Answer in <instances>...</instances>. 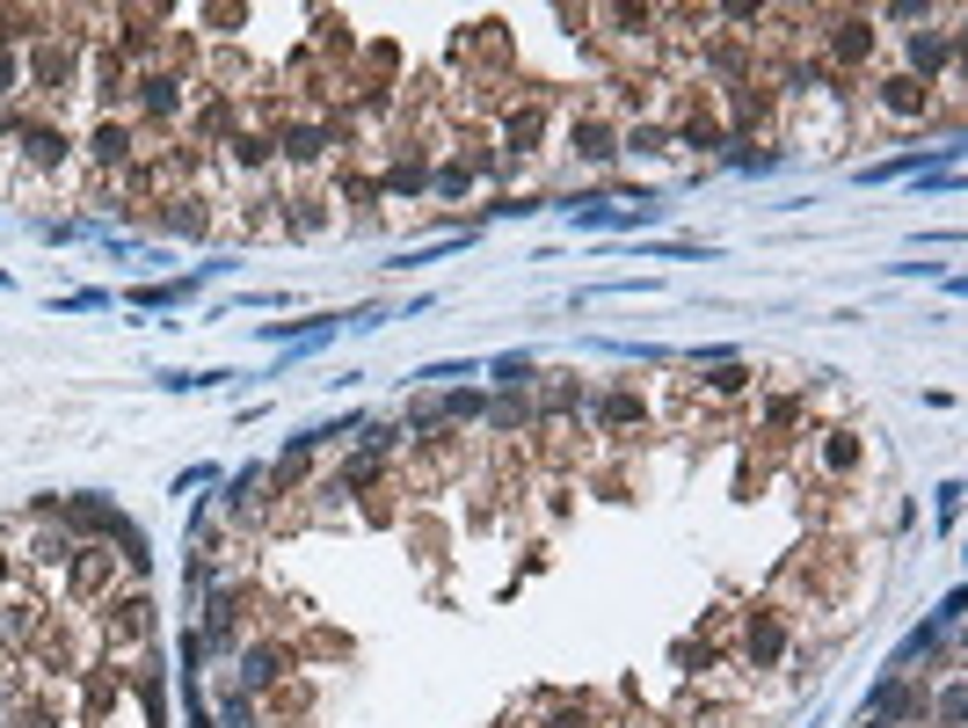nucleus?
I'll return each instance as SVG.
<instances>
[{"label":"nucleus","mask_w":968,"mask_h":728,"mask_svg":"<svg viewBox=\"0 0 968 728\" xmlns=\"http://www.w3.org/2000/svg\"><path fill=\"white\" fill-rule=\"evenodd\" d=\"M131 139H139V131L124 125V117H103V125L88 131V160L95 168H124V160H131Z\"/></svg>","instance_id":"nucleus-3"},{"label":"nucleus","mask_w":968,"mask_h":728,"mask_svg":"<svg viewBox=\"0 0 968 728\" xmlns=\"http://www.w3.org/2000/svg\"><path fill=\"white\" fill-rule=\"evenodd\" d=\"M146 626H154V604H146V598H109L103 604V641H109V648H139V641H146Z\"/></svg>","instance_id":"nucleus-1"},{"label":"nucleus","mask_w":968,"mask_h":728,"mask_svg":"<svg viewBox=\"0 0 968 728\" xmlns=\"http://www.w3.org/2000/svg\"><path fill=\"white\" fill-rule=\"evenodd\" d=\"M874 103L888 109V117H925L933 109V81H911V73H896V81H881Z\"/></svg>","instance_id":"nucleus-2"}]
</instances>
